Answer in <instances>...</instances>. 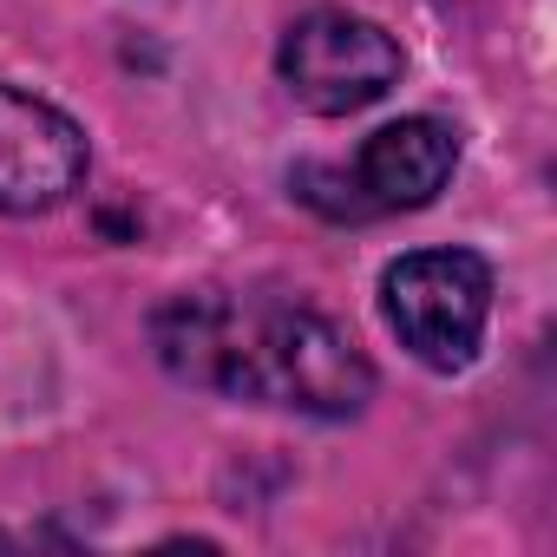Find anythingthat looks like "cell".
<instances>
[{"instance_id":"obj_1","label":"cell","mask_w":557,"mask_h":557,"mask_svg":"<svg viewBox=\"0 0 557 557\" xmlns=\"http://www.w3.org/2000/svg\"><path fill=\"white\" fill-rule=\"evenodd\" d=\"M151 355L171 381L243 407L355 420L374 400V361L355 348V335L275 289H177L151 315Z\"/></svg>"},{"instance_id":"obj_2","label":"cell","mask_w":557,"mask_h":557,"mask_svg":"<svg viewBox=\"0 0 557 557\" xmlns=\"http://www.w3.org/2000/svg\"><path fill=\"white\" fill-rule=\"evenodd\" d=\"M453 171H459V132L433 112H413L361 138V151L342 164H302L296 197L329 223H374V216L426 210L453 184Z\"/></svg>"},{"instance_id":"obj_3","label":"cell","mask_w":557,"mask_h":557,"mask_svg":"<svg viewBox=\"0 0 557 557\" xmlns=\"http://www.w3.org/2000/svg\"><path fill=\"white\" fill-rule=\"evenodd\" d=\"M492 289V262L479 249H413L381 275V315L420 368L459 374L485 348Z\"/></svg>"},{"instance_id":"obj_4","label":"cell","mask_w":557,"mask_h":557,"mask_svg":"<svg viewBox=\"0 0 557 557\" xmlns=\"http://www.w3.org/2000/svg\"><path fill=\"white\" fill-rule=\"evenodd\" d=\"M400 40L348 8H315L302 14L283 47H275V79L289 86V99L315 119H348L400 86Z\"/></svg>"},{"instance_id":"obj_5","label":"cell","mask_w":557,"mask_h":557,"mask_svg":"<svg viewBox=\"0 0 557 557\" xmlns=\"http://www.w3.org/2000/svg\"><path fill=\"white\" fill-rule=\"evenodd\" d=\"M92 171L86 125L21 86H0V216L60 210Z\"/></svg>"}]
</instances>
